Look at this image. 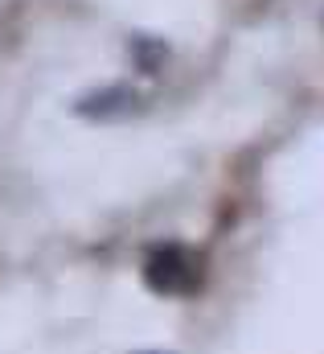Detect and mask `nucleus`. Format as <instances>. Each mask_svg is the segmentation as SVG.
<instances>
[{
  "instance_id": "nucleus-1",
  "label": "nucleus",
  "mask_w": 324,
  "mask_h": 354,
  "mask_svg": "<svg viewBox=\"0 0 324 354\" xmlns=\"http://www.w3.org/2000/svg\"><path fill=\"white\" fill-rule=\"evenodd\" d=\"M193 260L185 248H156L144 264V280L156 288V292H181L193 284Z\"/></svg>"
},
{
  "instance_id": "nucleus-2",
  "label": "nucleus",
  "mask_w": 324,
  "mask_h": 354,
  "mask_svg": "<svg viewBox=\"0 0 324 354\" xmlns=\"http://www.w3.org/2000/svg\"><path fill=\"white\" fill-rule=\"evenodd\" d=\"M132 91L128 87H111V91H99V95H86L79 103V115H111L119 107H128Z\"/></svg>"
}]
</instances>
